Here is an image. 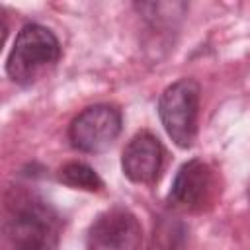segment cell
<instances>
[{
  "label": "cell",
  "mask_w": 250,
  "mask_h": 250,
  "mask_svg": "<svg viewBox=\"0 0 250 250\" xmlns=\"http://www.w3.org/2000/svg\"><path fill=\"white\" fill-rule=\"evenodd\" d=\"M121 133V111L109 104L82 109L68 127V141L82 152H104Z\"/></svg>",
  "instance_id": "277c9868"
},
{
  "label": "cell",
  "mask_w": 250,
  "mask_h": 250,
  "mask_svg": "<svg viewBox=\"0 0 250 250\" xmlns=\"http://www.w3.org/2000/svg\"><path fill=\"white\" fill-rule=\"evenodd\" d=\"M6 236L14 250H57V215L43 201L27 199L6 221Z\"/></svg>",
  "instance_id": "3957f363"
},
{
  "label": "cell",
  "mask_w": 250,
  "mask_h": 250,
  "mask_svg": "<svg viewBox=\"0 0 250 250\" xmlns=\"http://www.w3.org/2000/svg\"><path fill=\"white\" fill-rule=\"evenodd\" d=\"M143 229L139 219L125 207L100 213L88 229L86 250H139Z\"/></svg>",
  "instance_id": "5b68a950"
},
{
  "label": "cell",
  "mask_w": 250,
  "mask_h": 250,
  "mask_svg": "<svg viewBox=\"0 0 250 250\" xmlns=\"http://www.w3.org/2000/svg\"><path fill=\"white\" fill-rule=\"evenodd\" d=\"M248 197H250V186H248Z\"/></svg>",
  "instance_id": "30bf717a"
},
{
  "label": "cell",
  "mask_w": 250,
  "mask_h": 250,
  "mask_svg": "<svg viewBox=\"0 0 250 250\" xmlns=\"http://www.w3.org/2000/svg\"><path fill=\"white\" fill-rule=\"evenodd\" d=\"M61 57V43L57 35L41 23H25L12 45L6 61L8 76L21 86L39 78V74L53 66Z\"/></svg>",
  "instance_id": "6da1fadb"
},
{
  "label": "cell",
  "mask_w": 250,
  "mask_h": 250,
  "mask_svg": "<svg viewBox=\"0 0 250 250\" xmlns=\"http://www.w3.org/2000/svg\"><path fill=\"white\" fill-rule=\"evenodd\" d=\"M59 182L64 186H70L74 189H86V191H98L104 188L102 178L84 162H68L59 170Z\"/></svg>",
  "instance_id": "9c48e42d"
},
{
  "label": "cell",
  "mask_w": 250,
  "mask_h": 250,
  "mask_svg": "<svg viewBox=\"0 0 250 250\" xmlns=\"http://www.w3.org/2000/svg\"><path fill=\"white\" fill-rule=\"evenodd\" d=\"M215 174L213 168L201 158L188 160L176 172L168 201L182 211H201L215 195Z\"/></svg>",
  "instance_id": "8992f818"
},
{
  "label": "cell",
  "mask_w": 250,
  "mask_h": 250,
  "mask_svg": "<svg viewBox=\"0 0 250 250\" xmlns=\"http://www.w3.org/2000/svg\"><path fill=\"white\" fill-rule=\"evenodd\" d=\"M188 225L176 215H162L152 227L146 250H186Z\"/></svg>",
  "instance_id": "ba28073f"
},
{
  "label": "cell",
  "mask_w": 250,
  "mask_h": 250,
  "mask_svg": "<svg viewBox=\"0 0 250 250\" xmlns=\"http://www.w3.org/2000/svg\"><path fill=\"white\" fill-rule=\"evenodd\" d=\"M158 115L168 137L180 148H189L197 137L199 84L193 78L170 84L158 100Z\"/></svg>",
  "instance_id": "7a4b0ae2"
},
{
  "label": "cell",
  "mask_w": 250,
  "mask_h": 250,
  "mask_svg": "<svg viewBox=\"0 0 250 250\" xmlns=\"http://www.w3.org/2000/svg\"><path fill=\"white\" fill-rule=\"evenodd\" d=\"M164 164V146L150 131H141L123 148V174L135 184H152Z\"/></svg>",
  "instance_id": "52a82bcc"
}]
</instances>
